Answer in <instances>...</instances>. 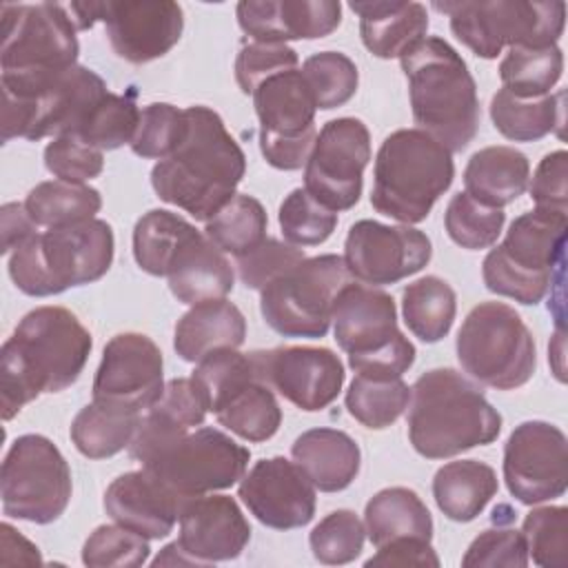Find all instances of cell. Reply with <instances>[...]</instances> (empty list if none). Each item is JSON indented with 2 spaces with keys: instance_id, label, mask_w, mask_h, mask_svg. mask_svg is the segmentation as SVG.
<instances>
[{
  "instance_id": "4fadbf2b",
  "label": "cell",
  "mask_w": 568,
  "mask_h": 568,
  "mask_svg": "<svg viewBox=\"0 0 568 568\" xmlns=\"http://www.w3.org/2000/svg\"><path fill=\"white\" fill-rule=\"evenodd\" d=\"M71 468L44 435H20L7 450L0 473L2 513L31 524H51L69 506Z\"/></svg>"
},
{
  "instance_id": "94428289",
  "label": "cell",
  "mask_w": 568,
  "mask_h": 568,
  "mask_svg": "<svg viewBox=\"0 0 568 568\" xmlns=\"http://www.w3.org/2000/svg\"><path fill=\"white\" fill-rule=\"evenodd\" d=\"M0 229H2V253H13L22 242L33 237L38 224L29 217L24 204L7 202L0 211Z\"/></svg>"
},
{
  "instance_id": "1f68e13d",
  "label": "cell",
  "mask_w": 568,
  "mask_h": 568,
  "mask_svg": "<svg viewBox=\"0 0 568 568\" xmlns=\"http://www.w3.org/2000/svg\"><path fill=\"white\" fill-rule=\"evenodd\" d=\"M528 180V158L519 149L506 144L475 151L464 169L466 193L490 209H504L515 202L526 191Z\"/></svg>"
},
{
  "instance_id": "d6a6232c",
  "label": "cell",
  "mask_w": 568,
  "mask_h": 568,
  "mask_svg": "<svg viewBox=\"0 0 568 568\" xmlns=\"http://www.w3.org/2000/svg\"><path fill=\"white\" fill-rule=\"evenodd\" d=\"M497 488L499 484L493 466L477 459L448 462L433 477L437 508L459 524L479 517L486 504L497 495Z\"/></svg>"
},
{
  "instance_id": "484cf974",
  "label": "cell",
  "mask_w": 568,
  "mask_h": 568,
  "mask_svg": "<svg viewBox=\"0 0 568 568\" xmlns=\"http://www.w3.org/2000/svg\"><path fill=\"white\" fill-rule=\"evenodd\" d=\"M182 501L146 468L115 477L104 493L106 515L146 539H164L173 532Z\"/></svg>"
},
{
  "instance_id": "836d02e7",
  "label": "cell",
  "mask_w": 568,
  "mask_h": 568,
  "mask_svg": "<svg viewBox=\"0 0 568 568\" xmlns=\"http://www.w3.org/2000/svg\"><path fill=\"white\" fill-rule=\"evenodd\" d=\"M364 528L375 548L395 539H433V517L419 495L404 486L375 493L364 510Z\"/></svg>"
},
{
  "instance_id": "e0dca14e",
  "label": "cell",
  "mask_w": 568,
  "mask_h": 568,
  "mask_svg": "<svg viewBox=\"0 0 568 568\" xmlns=\"http://www.w3.org/2000/svg\"><path fill=\"white\" fill-rule=\"evenodd\" d=\"M78 31L104 22L113 53L131 64L166 55L182 38L184 11L178 2H73L69 7Z\"/></svg>"
},
{
  "instance_id": "f35d334b",
  "label": "cell",
  "mask_w": 568,
  "mask_h": 568,
  "mask_svg": "<svg viewBox=\"0 0 568 568\" xmlns=\"http://www.w3.org/2000/svg\"><path fill=\"white\" fill-rule=\"evenodd\" d=\"M195 233L200 231L182 215L166 209H153L135 222L133 257L144 273L153 277H166L175 253Z\"/></svg>"
},
{
  "instance_id": "ba28073f",
  "label": "cell",
  "mask_w": 568,
  "mask_h": 568,
  "mask_svg": "<svg viewBox=\"0 0 568 568\" xmlns=\"http://www.w3.org/2000/svg\"><path fill=\"white\" fill-rule=\"evenodd\" d=\"M568 220L552 209H532L510 222L501 244L481 262V277L490 293L519 304H539L564 275Z\"/></svg>"
},
{
  "instance_id": "681fc988",
  "label": "cell",
  "mask_w": 568,
  "mask_h": 568,
  "mask_svg": "<svg viewBox=\"0 0 568 568\" xmlns=\"http://www.w3.org/2000/svg\"><path fill=\"white\" fill-rule=\"evenodd\" d=\"M366 539L362 519L346 508L328 513L308 535L313 557L326 566L351 564L359 557Z\"/></svg>"
},
{
  "instance_id": "3957f363",
  "label": "cell",
  "mask_w": 568,
  "mask_h": 568,
  "mask_svg": "<svg viewBox=\"0 0 568 568\" xmlns=\"http://www.w3.org/2000/svg\"><path fill=\"white\" fill-rule=\"evenodd\" d=\"M408 404V439L426 459L455 457L493 444L501 433L497 408L455 368H430L419 375Z\"/></svg>"
},
{
  "instance_id": "91938a15",
  "label": "cell",
  "mask_w": 568,
  "mask_h": 568,
  "mask_svg": "<svg viewBox=\"0 0 568 568\" xmlns=\"http://www.w3.org/2000/svg\"><path fill=\"white\" fill-rule=\"evenodd\" d=\"M366 568L371 566H439V557L433 550L430 541L424 539H395L377 548V552L364 561Z\"/></svg>"
},
{
  "instance_id": "cb8c5ba5",
  "label": "cell",
  "mask_w": 568,
  "mask_h": 568,
  "mask_svg": "<svg viewBox=\"0 0 568 568\" xmlns=\"http://www.w3.org/2000/svg\"><path fill=\"white\" fill-rule=\"evenodd\" d=\"M180 550L193 566L231 561L251 539V526L237 501L226 495L189 497L180 506Z\"/></svg>"
},
{
  "instance_id": "6f0895ef",
  "label": "cell",
  "mask_w": 568,
  "mask_h": 568,
  "mask_svg": "<svg viewBox=\"0 0 568 568\" xmlns=\"http://www.w3.org/2000/svg\"><path fill=\"white\" fill-rule=\"evenodd\" d=\"M462 566L466 568H524L528 566L526 541L515 528H490L479 532L466 555L462 557Z\"/></svg>"
},
{
  "instance_id": "680465c9",
  "label": "cell",
  "mask_w": 568,
  "mask_h": 568,
  "mask_svg": "<svg viewBox=\"0 0 568 568\" xmlns=\"http://www.w3.org/2000/svg\"><path fill=\"white\" fill-rule=\"evenodd\" d=\"M530 197L537 209L568 211V153L557 149L537 164L530 182Z\"/></svg>"
},
{
  "instance_id": "7dc6e473",
  "label": "cell",
  "mask_w": 568,
  "mask_h": 568,
  "mask_svg": "<svg viewBox=\"0 0 568 568\" xmlns=\"http://www.w3.org/2000/svg\"><path fill=\"white\" fill-rule=\"evenodd\" d=\"M277 222L288 244L317 246L333 235L337 213L320 204L306 189H293L280 204Z\"/></svg>"
},
{
  "instance_id": "b9f144b4",
  "label": "cell",
  "mask_w": 568,
  "mask_h": 568,
  "mask_svg": "<svg viewBox=\"0 0 568 568\" xmlns=\"http://www.w3.org/2000/svg\"><path fill=\"white\" fill-rule=\"evenodd\" d=\"M564 53L557 44L510 47L499 62V78L506 91L517 98H541L559 82Z\"/></svg>"
},
{
  "instance_id": "7bdbcfd3",
  "label": "cell",
  "mask_w": 568,
  "mask_h": 568,
  "mask_svg": "<svg viewBox=\"0 0 568 568\" xmlns=\"http://www.w3.org/2000/svg\"><path fill=\"white\" fill-rule=\"evenodd\" d=\"M266 226L268 217L262 202L248 193H235L206 222L204 233L220 251L240 257L266 240Z\"/></svg>"
},
{
  "instance_id": "4316f807",
  "label": "cell",
  "mask_w": 568,
  "mask_h": 568,
  "mask_svg": "<svg viewBox=\"0 0 568 568\" xmlns=\"http://www.w3.org/2000/svg\"><path fill=\"white\" fill-rule=\"evenodd\" d=\"M206 413V397L193 377L169 379L160 399L142 415L129 444V455L142 464L164 444L202 426Z\"/></svg>"
},
{
  "instance_id": "11a10c76",
  "label": "cell",
  "mask_w": 568,
  "mask_h": 568,
  "mask_svg": "<svg viewBox=\"0 0 568 568\" xmlns=\"http://www.w3.org/2000/svg\"><path fill=\"white\" fill-rule=\"evenodd\" d=\"M44 166L58 180L84 184L102 173L104 158L100 149L87 144L80 135L67 133L44 146Z\"/></svg>"
},
{
  "instance_id": "5bb4252c",
  "label": "cell",
  "mask_w": 568,
  "mask_h": 568,
  "mask_svg": "<svg viewBox=\"0 0 568 568\" xmlns=\"http://www.w3.org/2000/svg\"><path fill=\"white\" fill-rule=\"evenodd\" d=\"M251 450L231 435L202 426L158 448L142 462L178 497H200L237 484L248 466Z\"/></svg>"
},
{
  "instance_id": "ab89813d",
  "label": "cell",
  "mask_w": 568,
  "mask_h": 568,
  "mask_svg": "<svg viewBox=\"0 0 568 568\" xmlns=\"http://www.w3.org/2000/svg\"><path fill=\"white\" fill-rule=\"evenodd\" d=\"M24 209L38 226L55 229L91 220L102 209V195L89 184L49 180L29 191Z\"/></svg>"
},
{
  "instance_id": "f546056e",
  "label": "cell",
  "mask_w": 568,
  "mask_h": 568,
  "mask_svg": "<svg viewBox=\"0 0 568 568\" xmlns=\"http://www.w3.org/2000/svg\"><path fill=\"white\" fill-rule=\"evenodd\" d=\"M291 455L311 484L322 493H339L348 488L362 464L357 442L337 428L304 430L293 442Z\"/></svg>"
},
{
  "instance_id": "816d5d0a",
  "label": "cell",
  "mask_w": 568,
  "mask_h": 568,
  "mask_svg": "<svg viewBox=\"0 0 568 568\" xmlns=\"http://www.w3.org/2000/svg\"><path fill=\"white\" fill-rule=\"evenodd\" d=\"M186 129L184 109H178L169 102H153L142 109L140 124L135 138L131 142V151L146 160H164L169 158Z\"/></svg>"
},
{
  "instance_id": "bcb514c9",
  "label": "cell",
  "mask_w": 568,
  "mask_h": 568,
  "mask_svg": "<svg viewBox=\"0 0 568 568\" xmlns=\"http://www.w3.org/2000/svg\"><path fill=\"white\" fill-rule=\"evenodd\" d=\"M506 213L501 209H490L473 200L466 191L453 195L444 213V226L448 237L468 251L488 248L501 235Z\"/></svg>"
},
{
  "instance_id": "74e56055",
  "label": "cell",
  "mask_w": 568,
  "mask_h": 568,
  "mask_svg": "<svg viewBox=\"0 0 568 568\" xmlns=\"http://www.w3.org/2000/svg\"><path fill=\"white\" fill-rule=\"evenodd\" d=\"M561 100L564 91L557 95L517 98L501 87L490 100V120L504 138L513 142H535L561 124Z\"/></svg>"
},
{
  "instance_id": "7a4b0ae2",
  "label": "cell",
  "mask_w": 568,
  "mask_h": 568,
  "mask_svg": "<svg viewBox=\"0 0 568 568\" xmlns=\"http://www.w3.org/2000/svg\"><path fill=\"white\" fill-rule=\"evenodd\" d=\"M184 118V135L151 169V186L162 202L209 222L235 195L246 173V155L211 106H186Z\"/></svg>"
},
{
  "instance_id": "ee69618b",
  "label": "cell",
  "mask_w": 568,
  "mask_h": 568,
  "mask_svg": "<svg viewBox=\"0 0 568 568\" xmlns=\"http://www.w3.org/2000/svg\"><path fill=\"white\" fill-rule=\"evenodd\" d=\"M302 75L313 93L315 106L322 111L344 106L359 84L355 62L342 51L313 53L304 60Z\"/></svg>"
},
{
  "instance_id": "603a6c76",
  "label": "cell",
  "mask_w": 568,
  "mask_h": 568,
  "mask_svg": "<svg viewBox=\"0 0 568 568\" xmlns=\"http://www.w3.org/2000/svg\"><path fill=\"white\" fill-rule=\"evenodd\" d=\"M237 497L260 524L275 530L302 528L315 515V486L295 462L280 455L255 462L240 479Z\"/></svg>"
},
{
  "instance_id": "44dd1931",
  "label": "cell",
  "mask_w": 568,
  "mask_h": 568,
  "mask_svg": "<svg viewBox=\"0 0 568 568\" xmlns=\"http://www.w3.org/2000/svg\"><path fill=\"white\" fill-rule=\"evenodd\" d=\"M248 355L257 377L306 413L331 406L346 379L342 359L324 346H277Z\"/></svg>"
},
{
  "instance_id": "c3c4849f",
  "label": "cell",
  "mask_w": 568,
  "mask_h": 568,
  "mask_svg": "<svg viewBox=\"0 0 568 568\" xmlns=\"http://www.w3.org/2000/svg\"><path fill=\"white\" fill-rule=\"evenodd\" d=\"M528 557L541 568H561L568 564V508H532L521 524Z\"/></svg>"
},
{
  "instance_id": "8d00e7d4",
  "label": "cell",
  "mask_w": 568,
  "mask_h": 568,
  "mask_svg": "<svg viewBox=\"0 0 568 568\" xmlns=\"http://www.w3.org/2000/svg\"><path fill=\"white\" fill-rule=\"evenodd\" d=\"M455 313V291L446 280L437 275L419 277L402 291L404 322L408 331L426 344H435L450 333Z\"/></svg>"
},
{
  "instance_id": "d4e9b609",
  "label": "cell",
  "mask_w": 568,
  "mask_h": 568,
  "mask_svg": "<svg viewBox=\"0 0 568 568\" xmlns=\"http://www.w3.org/2000/svg\"><path fill=\"white\" fill-rule=\"evenodd\" d=\"M240 29L255 42L317 40L342 22L335 0H242L235 7Z\"/></svg>"
},
{
  "instance_id": "8992f818",
  "label": "cell",
  "mask_w": 568,
  "mask_h": 568,
  "mask_svg": "<svg viewBox=\"0 0 568 568\" xmlns=\"http://www.w3.org/2000/svg\"><path fill=\"white\" fill-rule=\"evenodd\" d=\"M113 248V229L104 220L55 226L36 233L9 255V277L24 295H58L106 275Z\"/></svg>"
},
{
  "instance_id": "f907efd6",
  "label": "cell",
  "mask_w": 568,
  "mask_h": 568,
  "mask_svg": "<svg viewBox=\"0 0 568 568\" xmlns=\"http://www.w3.org/2000/svg\"><path fill=\"white\" fill-rule=\"evenodd\" d=\"M149 539L120 526H98L82 546V564L89 568H138L149 559Z\"/></svg>"
},
{
  "instance_id": "2e32d148",
  "label": "cell",
  "mask_w": 568,
  "mask_h": 568,
  "mask_svg": "<svg viewBox=\"0 0 568 568\" xmlns=\"http://www.w3.org/2000/svg\"><path fill=\"white\" fill-rule=\"evenodd\" d=\"M260 120V151L280 171H297L315 146V100L302 71H284L253 91Z\"/></svg>"
},
{
  "instance_id": "9f6ffc18",
  "label": "cell",
  "mask_w": 568,
  "mask_h": 568,
  "mask_svg": "<svg viewBox=\"0 0 568 568\" xmlns=\"http://www.w3.org/2000/svg\"><path fill=\"white\" fill-rule=\"evenodd\" d=\"M304 251L280 242L273 237H266L262 244H257L253 251L235 257V268L240 282L251 291H262L266 284L277 280L282 273L293 268L304 260Z\"/></svg>"
},
{
  "instance_id": "f5cc1de1",
  "label": "cell",
  "mask_w": 568,
  "mask_h": 568,
  "mask_svg": "<svg viewBox=\"0 0 568 568\" xmlns=\"http://www.w3.org/2000/svg\"><path fill=\"white\" fill-rule=\"evenodd\" d=\"M191 377L200 384L209 410L215 408L240 384L257 377L253 359L248 353H237V348H222L197 362Z\"/></svg>"
},
{
  "instance_id": "e575fe53",
  "label": "cell",
  "mask_w": 568,
  "mask_h": 568,
  "mask_svg": "<svg viewBox=\"0 0 568 568\" xmlns=\"http://www.w3.org/2000/svg\"><path fill=\"white\" fill-rule=\"evenodd\" d=\"M142 413L109 404L91 402L71 422V442L89 459H106L129 448Z\"/></svg>"
},
{
  "instance_id": "9a60e30c",
  "label": "cell",
  "mask_w": 568,
  "mask_h": 568,
  "mask_svg": "<svg viewBox=\"0 0 568 568\" xmlns=\"http://www.w3.org/2000/svg\"><path fill=\"white\" fill-rule=\"evenodd\" d=\"M2 73L33 75L75 67L80 44L69 9L55 2L2 4Z\"/></svg>"
},
{
  "instance_id": "52a82bcc",
  "label": "cell",
  "mask_w": 568,
  "mask_h": 568,
  "mask_svg": "<svg viewBox=\"0 0 568 568\" xmlns=\"http://www.w3.org/2000/svg\"><path fill=\"white\" fill-rule=\"evenodd\" d=\"M453 155L422 129H399L384 138L375 166L371 204L402 224L428 217L433 204L450 189Z\"/></svg>"
},
{
  "instance_id": "8fae6325",
  "label": "cell",
  "mask_w": 568,
  "mask_h": 568,
  "mask_svg": "<svg viewBox=\"0 0 568 568\" xmlns=\"http://www.w3.org/2000/svg\"><path fill=\"white\" fill-rule=\"evenodd\" d=\"M450 18V31L484 60H495L504 47L557 44L566 24L564 2L490 0V2H433Z\"/></svg>"
},
{
  "instance_id": "30bf717a",
  "label": "cell",
  "mask_w": 568,
  "mask_h": 568,
  "mask_svg": "<svg viewBox=\"0 0 568 568\" xmlns=\"http://www.w3.org/2000/svg\"><path fill=\"white\" fill-rule=\"evenodd\" d=\"M455 351L475 382L497 390L524 386L537 366L532 333L504 302H479L462 322Z\"/></svg>"
},
{
  "instance_id": "ac0fdd59",
  "label": "cell",
  "mask_w": 568,
  "mask_h": 568,
  "mask_svg": "<svg viewBox=\"0 0 568 568\" xmlns=\"http://www.w3.org/2000/svg\"><path fill=\"white\" fill-rule=\"evenodd\" d=\"M371 160V133L357 118L328 120L304 164V189L339 213L359 202L364 169Z\"/></svg>"
},
{
  "instance_id": "4dcf8cb0",
  "label": "cell",
  "mask_w": 568,
  "mask_h": 568,
  "mask_svg": "<svg viewBox=\"0 0 568 568\" xmlns=\"http://www.w3.org/2000/svg\"><path fill=\"white\" fill-rule=\"evenodd\" d=\"M246 337V320L242 311L222 300L193 304L175 324L173 348L184 362H200L222 348H237Z\"/></svg>"
},
{
  "instance_id": "60d3db41",
  "label": "cell",
  "mask_w": 568,
  "mask_h": 568,
  "mask_svg": "<svg viewBox=\"0 0 568 568\" xmlns=\"http://www.w3.org/2000/svg\"><path fill=\"white\" fill-rule=\"evenodd\" d=\"M410 388L402 377L357 373L346 390L344 404L353 419L371 430L393 426L408 408Z\"/></svg>"
},
{
  "instance_id": "f1b7e54d",
  "label": "cell",
  "mask_w": 568,
  "mask_h": 568,
  "mask_svg": "<svg viewBox=\"0 0 568 568\" xmlns=\"http://www.w3.org/2000/svg\"><path fill=\"white\" fill-rule=\"evenodd\" d=\"M169 288L182 304H200L222 300L233 291V266L206 233H195L173 257L169 273Z\"/></svg>"
},
{
  "instance_id": "7402d4cb",
  "label": "cell",
  "mask_w": 568,
  "mask_h": 568,
  "mask_svg": "<svg viewBox=\"0 0 568 568\" xmlns=\"http://www.w3.org/2000/svg\"><path fill=\"white\" fill-rule=\"evenodd\" d=\"M162 353L142 333H120L102 351L93 377V399L131 410H149L164 390Z\"/></svg>"
},
{
  "instance_id": "db71d44e",
  "label": "cell",
  "mask_w": 568,
  "mask_h": 568,
  "mask_svg": "<svg viewBox=\"0 0 568 568\" xmlns=\"http://www.w3.org/2000/svg\"><path fill=\"white\" fill-rule=\"evenodd\" d=\"M297 69V53L284 42H248L235 58V80L242 93L253 91L268 78Z\"/></svg>"
},
{
  "instance_id": "d6986e66",
  "label": "cell",
  "mask_w": 568,
  "mask_h": 568,
  "mask_svg": "<svg viewBox=\"0 0 568 568\" xmlns=\"http://www.w3.org/2000/svg\"><path fill=\"white\" fill-rule=\"evenodd\" d=\"M508 493L535 506L561 497L568 488V442L559 426L530 419L515 426L504 446Z\"/></svg>"
},
{
  "instance_id": "6125c7cd",
  "label": "cell",
  "mask_w": 568,
  "mask_h": 568,
  "mask_svg": "<svg viewBox=\"0 0 568 568\" xmlns=\"http://www.w3.org/2000/svg\"><path fill=\"white\" fill-rule=\"evenodd\" d=\"M2 530V552L4 550H18V561L20 564H40V552L38 546H33L29 539H24L16 528H11L7 521L0 526Z\"/></svg>"
},
{
  "instance_id": "f6af8a7d",
  "label": "cell",
  "mask_w": 568,
  "mask_h": 568,
  "mask_svg": "<svg viewBox=\"0 0 568 568\" xmlns=\"http://www.w3.org/2000/svg\"><path fill=\"white\" fill-rule=\"evenodd\" d=\"M142 111L135 104V93L118 95L106 93L98 106L91 111L87 122L80 126L75 135H80L87 144L100 151H113L122 144H131L140 124Z\"/></svg>"
},
{
  "instance_id": "83f0119b",
  "label": "cell",
  "mask_w": 568,
  "mask_h": 568,
  "mask_svg": "<svg viewBox=\"0 0 568 568\" xmlns=\"http://www.w3.org/2000/svg\"><path fill=\"white\" fill-rule=\"evenodd\" d=\"M348 7L357 13L362 42L375 58H402L426 38L428 11L422 2L368 0L351 2Z\"/></svg>"
},
{
  "instance_id": "5b68a950",
  "label": "cell",
  "mask_w": 568,
  "mask_h": 568,
  "mask_svg": "<svg viewBox=\"0 0 568 568\" xmlns=\"http://www.w3.org/2000/svg\"><path fill=\"white\" fill-rule=\"evenodd\" d=\"M2 142L13 138L42 140L78 133L98 102L109 93L106 82L75 64L55 73H0Z\"/></svg>"
},
{
  "instance_id": "d590c367",
  "label": "cell",
  "mask_w": 568,
  "mask_h": 568,
  "mask_svg": "<svg viewBox=\"0 0 568 568\" xmlns=\"http://www.w3.org/2000/svg\"><path fill=\"white\" fill-rule=\"evenodd\" d=\"M211 413L226 430L253 444L271 439L282 424V408L275 393L260 377L233 388Z\"/></svg>"
},
{
  "instance_id": "277c9868",
  "label": "cell",
  "mask_w": 568,
  "mask_h": 568,
  "mask_svg": "<svg viewBox=\"0 0 568 568\" xmlns=\"http://www.w3.org/2000/svg\"><path fill=\"white\" fill-rule=\"evenodd\" d=\"M415 124L450 153L464 151L479 129L477 84L464 58L439 36H428L402 58Z\"/></svg>"
},
{
  "instance_id": "ffe728a7",
  "label": "cell",
  "mask_w": 568,
  "mask_h": 568,
  "mask_svg": "<svg viewBox=\"0 0 568 568\" xmlns=\"http://www.w3.org/2000/svg\"><path fill=\"white\" fill-rule=\"evenodd\" d=\"M430 255L428 235L408 224L359 220L344 242V264L366 286H386L415 275L430 262Z\"/></svg>"
},
{
  "instance_id": "9c48e42d",
  "label": "cell",
  "mask_w": 568,
  "mask_h": 568,
  "mask_svg": "<svg viewBox=\"0 0 568 568\" xmlns=\"http://www.w3.org/2000/svg\"><path fill=\"white\" fill-rule=\"evenodd\" d=\"M331 322L355 373L402 377L413 366L415 346L399 331L395 300L386 291L348 282L333 302Z\"/></svg>"
},
{
  "instance_id": "6da1fadb",
  "label": "cell",
  "mask_w": 568,
  "mask_h": 568,
  "mask_svg": "<svg viewBox=\"0 0 568 568\" xmlns=\"http://www.w3.org/2000/svg\"><path fill=\"white\" fill-rule=\"evenodd\" d=\"M93 339L62 306L29 311L0 351L2 419H13L40 393H60L78 382Z\"/></svg>"
},
{
  "instance_id": "7c38bea8",
  "label": "cell",
  "mask_w": 568,
  "mask_h": 568,
  "mask_svg": "<svg viewBox=\"0 0 568 568\" xmlns=\"http://www.w3.org/2000/svg\"><path fill=\"white\" fill-rule=\"evenodd\" d=\"M348 282L344 257L335 253L304 257L260 291V313L284 337H324L333 302Z\"/></svg>"
}]
</instances>
